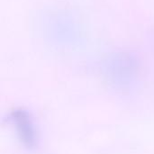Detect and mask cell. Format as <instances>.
Returning a JSON list of instances; mask_svg holds the SVG:
<instances>
[{
    "label": "cell",
    "mask_w": 154,
    "mask_h": 154,
    "mask_svg": "<svg viewBox=\"0 0 154 154\" xmlns=\"http://www.w3.org/2000/svg\"><path fill=\"white\" fill-rule=\"evenodd\" d=\"M17 137L21 143L27 149H34L38 142V134L30 113L23 108L14 109L9 116Z\"/></svg>",
    "instance_id": "1"
}]
</instances>
